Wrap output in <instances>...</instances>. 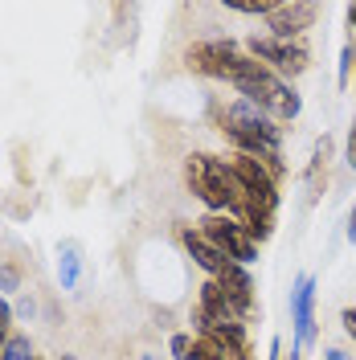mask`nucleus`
Here are the masks:
<instances>
[{"mask_svg": "<svg viewBox=\"0 0 356 360\" xmlns=\"http://www.w3.org/2000/svg\"><path fill=\"white\" fill-rule=\"evenodd\" d=\"M184 184H189V193H193L209 213H229V217H238L246 209L242 184L234 176L229 160H222V156L193 152V156L184 160Z\"/></svg>", "mask_w": 356, "mask_h": 360, "instance_id": "f03ea898", "label": "nucleus"}, {"mask_svg": "<svg viewBox=\"0 0 356 360\" xmlns=\"http://www.w3.org/2000/svg\"><path fill=\"white\" fill-rule=\"evenodd\" d=\"M217 131L229 139L234 152L254 156L258 164H267L274 176H287V164H283V127L262 115L254 103L246 98H229L225 107H217Z\"/></svg>", "mask_w": 356, "mask_h": 360, "instance_id": "f257e3e1", "label": "nucleus"}, {"mask_svg": "<svg viewBox=\"0 0 356 360\" xmlns=\"http://www.w3.org/2000/svg\"><path fill=\"white\" fill-rule=\"evenodd\" d=\"M13 291H21V270L13 262H0V295H13Z\"/></svg>", "mask_w": 356, "mask_h": 360, "instance_id": "f3484780", "label": "nucleus"}, {"mask_svg": "<svg viewBox=\"0 0 356 360\" xmlns=\"http://www.w3.org/2000/svg\"><path fill=\"white\" fill-rule=\"evenodd\" d=\"M328 148H332V143H328V135H324L312 152V164H307V188H312L307 197H312V201L319 197V180H328Z\"/></svg>", "mask_w": 356, "mask_h": 360, "instance_id": "f8f14e48", "label": "nucleus"}, {"mask_svg": "<svg viewBox=\"0 0 356 360\" xmlns=\"http://www.w3.org/2000/svg\"><path fill=\"white\" fill-rule=\"evenodd\" d=\"M82 278V246L78 242H58V287L62 291H74Z\"/></svg>", "mask_w": 356, "mask_h": 360, "instance_id": "9b49d317", "label": "nucleus"}, {"mask_svg": "<svg viewBox=\"0 0 356 360\" xmlns=\"http://www.w3.org/2000/svg\"><path fill=\"white\" fill-rule=\"evenodd\" d=\"M287 360H307V356H303V352H299V348L291 344V356H287Z\"/></svg>", "mask_w": 356, "mask_h": 360, "instance_id": "4be33fe9", "label": "nucleus"}, {"mask_svg": "<svg viewBox=\"0 0 356 360\" xmlns=\"http://www.w3.org/2000/svg\"><path fill=\"white\" fill-rule=\"evenodd\" d=\"M177 238H180V246L189 250V258H193V262H197V266L205 270V278H222L225 270L234 266V262L225 258L222 250H213L209 242H205V233H201L197 225H180Z\"/></svg>", "mask_w": 356, "mask_h": 360, "instance_id": "1a4fd4ad", "label": "nucleus"}, {"mask_svg": "<svg viewBox=\"0 0 356 360\" xmlns=\"http://www.w3.org/2000/svg\"><path fill=\"white\" fill-rule=\"evenodd\" d=\"M344 160H348V168L356 172V119H352V127H348V148H344Z\"/></svg>", "mask_w": 356, "mask_h": 360, "instance_id": "a211bd4d", "label": "nucleus"}, {"mask_svg": "<svg viewBox=\"0 0 356 360\" xmlns=\"http://www.w3.org/2000/svg\"><path fill=\"white\" fill-rule=\"evenodd\" d=\"M213 283H217V287L225 291V299L234 303L238 319H250V315H254L258 303H254V278H250V266H238V262H234V266L225 270L222 278H213Z\"/></svg>", "mask_w": 356, "mask_h": 360, "instance_id": "9d476101", "label": "nucleus"}, {"mask_svg": "<svg viewBox=\"0 0 356 360\" xmlns=\"http://www.w3.org/2000/svg\"><path fill=\"white\" fill-rule=\"evenodd\" d=\"M62 360H78V356H62Z\"/></svg>", "mask_w": 356, "mask_h": 360, "instance_id": "5701e85b", "label": "nucleus"}, {"mask_svg": "<svg viewBox=\"0 0 356 360\" xmlns=\"http://www.w3.org/2000/svg\"><path fill=\"white\" fill-rule=\"evenodd\" d=\"M254 62H258V58H254ZM234 90H238V98L254 103V107H258L262 115H270L274 123H291V119H299V111H303V98H299L295 82L270 74L262 62L250 70L242 82H234Z\"/></svg>", "mask_w": 356, "mask_h": 360, "instance_id": "7ed1b4c3", "label": "nucleus"}, {"mask_svg": "<svg viewBox=\"0 0 356 360\" xmlns=\"http://www.w3.org/2000/svg\"><path fill=\"white\" fill-rule=\"evenodd\" d=\"M348 242H356V209L348 213Z\"/></svg>", "mask_w": 356, "mask_h": 360, "instance_id": "412c9836", "label": "nucleus"}, {"mask_svg": "<svg viewBox=\"0 0 356 360\" xmlns=\"http://www.w3.org/2000/svg\"><path fill=\"white\" fill-rule=\"evenodd\" d=\"M0 360H37V356H33V344H29V336L13 332V336H8V344L0 348Z\"/></svg>", "mask_w": 356, "mask_h": 360, "instance_id": "ddd939ff", "label": "nucleus"}, {"mask_svg": "<svg viewBox=\"0 0 356 360\" xmlns=\"http://www.w3.org/2000/svg\"><path fill=\"white\" fill-rule=\"evenodd\" d=\"M319 17V4L307 0H279L274 13L267 17V33L270 37H287V41H303V33L315 25Z\"/></svg>", "mask_w": 356, "mask_h": 360, "instance_id": "6e6552de", "label": "nucleus"}, {"mask_svg": "<svg viewBox=\"0 0 356 360\" xmlns=\"http://www.w3.org/2000/svg\"><path fill=\"white\" fill-rule=\"evenodd\" d=\"M344 21H348V37L356 41V4H348V8H344Z\"/></svg>", "mask_w": 356, "mask_h": 360, "instance_id": "6ab92c4d", "label": "nucleus"}, {"mask_svg": "<svg viewBox=\"0 0 356 360\" xmlns=\"http://www.w3.org/2000/svg\"><path fill=\"white\" fill-rule=\"evenodd\" d=\"M352 70H356V41L348 37L344 49H340V86H348V82H352Z\"/></svg>", "mask_w": 356, "mask_h": 360, "instance_id": "4468645a", "label": "nucleus"}, {"mask_svg": "<svg viewBox=\"0 0 356 360\" xmlns=\"http://www.w3.org/2000/svg\"><path fill=\"white\" fill-rule=\"evenodd\" d=\"M197 229L205 233V242L213 250H222L229 262H238V266H250L254 258H258V242L246 233V225L238 217H229V213H205L197 221Z\"/></svg>", "mask_w": 356, "mask_h": 360, "instance_id": "423d86ee", "label": "nucleus"}, {"mask_svg": "<svg viewBox=\"0 0 356 360\" xmlns=\"http://www.w3.org/2000/svg\"><path fill=\"white\" fill-rule=\"evenodd\" d=\"M267 360H287V352H283V340H279V336L270 340V356Z\"/></svg>", "mask_w": 356, "mask_h": 360, "instance_id": "aec40b11", "label": "nucleus"}, {"mask_svg": "<svg viewBox=\"0 0 356 360\" xmlns=\"http://www.w3.org/2000/svg\"><path fill=\"white\" fill-rule=\"evenodd\" d=\"M184 62L193 74H205V78H217V82H242L250 70L258 66L250 53H246L238 41H229V37H209V41H193L189 45V53H184Z\"/></svg>", "mask_w": 356, "mask_h": 360, "instance_id": "20e7f679", "label": "nucleus"}, {"mask_svg": "<svg viewBox=\"0 0 356 360\" xmlns=\"http://www.w3.org/2000/svg\"><path fill=\"white\" fill-rule=\"evenodd\" d=\"M279 0H246V4H229L234 13H246V17H270Z\"/></svg>", "mask_w": 356, "mask_h": 360, "instance_id": "dca6fc26", "label": "nucleus"}, {"mask_svg": "<svg viewBox=\"0 0 356 360\" xmlns=\"http://www.w3.org/2000/svg\"><path fill=\"white\" fill-rule=\"evenodd\" d=\"M168 352H172V360H193V332H177L168 340Z\"/></svg>", "mask_w": 356, "mask_h": 360, "instance_id": "2eb2a0df", "label": "nucleus"}, {"mask_svg": "<svg viewBox=\"0 0 356 360\" xmlns=\"http://www.w3.org/2000/svg\"><path fill=\"white\" fill-rule=\"evenodd\" d=\"M246 53L258 58L270 74H279V78H287V82H295L303 70L312 66V49H307L303 41L270 37V33H254V37H246Z\"/></svg>", "mask_w": 356, "mask_h": 360, "instance_id": "39448f33", "label": "nucleus"}, {"mask_svg": "<svg viewBox=\"0 0 356 360\" xmlns=\"http://www.w3.org/2000/svg\"><path fill=\"white\" fill-rule=\"evenodd\" d=\"M291 328H295V348L307 352L315 344V274H299L291 287Z\"/></svg>", "mask_w": 356, "mask_h": 360, "instance_id": "0eeeda50", "label": "nucleus"}]
</instances>
